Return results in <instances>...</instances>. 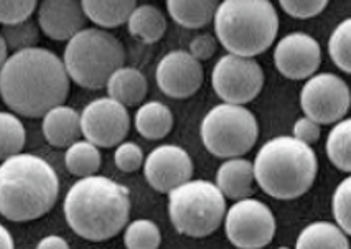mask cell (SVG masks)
<instances>
[{
    "label": "cell",
    "instance_id": "f546056e",
    "mask_svg": "<svg viewBox=\"0 0 351 249\" xmlns=\"http://www.w3.org/2000/svg\"><path fill=\"white\" fill-rule=\"evenodd\" d=\"M328 53L341 71L351 75V17L333 30L328 40Z\"/></svg>",
    "mask_w": 351,
    "mask_h": 249
},
{
    "label": "cell",
    "instance_id": "83f0119b",
    "mask_svg": "<svg viewBox=\"0 0 351 249\" xmlns=\"http://www.w3.org/2000/svg\"><path fill=\"white\" fill-rule=\"evenodd\" d=\"M162 233L152 220H136L124 231V244L128 249H158Z\"/></svg>",
    "mask_w": 351,
    "mask_h": 249
},
{
    "label": "cell",
    "instance_id": "ffe728a7",
    "mask_svg": "<svg viewBox=\"0 0 351 249\" xmlns=\"http://www.w3.org/2000/svg\"><path fill=\"white\" fill-rule=\"evenodd\" d=\"M86 19L101 28H116L129 22L137 2L134 0H83Z\"/></svg>",
    "mask_w": 351,
    "mask_h": 249
},
{
    "label": "cell",
    "instance_id": "52a82bcc",
    "mask_svg": "<svg viewBox=\"0 0 351 249\" xmlns=\"http://www.w3.org/2000/svg\"><path fill=\"white\" fill-rule=\"evenodd\" d=\"M169 216L180 235L206 238L224 222L226 198L215 183L190 180L169 193Z\"/></svg>",
    "mask_w": 351,
    "mask_h": 249
},
{
    "label": "cell",
    "instance_id": "e0dca14e",
    "mask_svg": "<svg viewBox=\"0 0 351 249\" xmlns=\"http://www.w3.org/2000/svg\"><path fill=\"white\" fill-rule=\"evenodd\" d=\"M43 136L47 142L58 149H68L77 142L81 132V114L69 106H56L43 116Z\"/></svg>",
    "mask_w": 351,
    "mask_h": 249
},
{
    "label": "cell",
    "instance_id": "2e32d148",
    "mask_svg": "<svg viewBox=\"0 0 351 249\" xmlns=\"http://www.w3.org/2000/svg\"><path fill=\"white\" fill-rule=\"evenodd\" d=\"M86 15L76 0H45L38 5V27L55 42H69L84 30Z\"/></svg>",
    "mask_w": 351,
    "mask_h": 249
},
{
    "label": "cell",
    "instance_id": "8fae6325",
    "mask_svg": "<svg viewBox=\"0 0 351 249\" xmlns=\"http://www.w3.org/2000/svg\"><path fill=\"white\" fill-rule=\"evenodd\" d=\"M300 106L305 116L320 124H338L351 106L348 84L333 73L313 75L300 91Z\"/></svg>",
    "mask_w": 351,
    "mask_h": 249
},
{
    "label": "cell",
    "instance_id": "f35d334b",
    "mask_svg": "<svg viewBox=\"0 0 351 249\" xmlns=\"http://www.w3.org/2000/svg\"><path fill=\"white\" fill-rule=\"evenodd\" d=\"M7 60H9V48H7L2 35H0V71H2L3 64L7 63Z\"/></svg>",
    "mask_w": 351,
    "mask_h": 249
},
{
    "label": "cell",
    "instance_id": "d6986e66",
    "mask_svg": "<svg viewBox=\"0 0 351 249\" xmlns=\"http://www.w3.org/2000/svg\"><path fill=\"white\" fill-rule=\"evenodd\" d=\"M106 89H108V97L117 101L125 108H132L145 99L149 83H147L144 73L138 71L137 68L122 67L109 78Z\"/></svg>",
    "mask_w": 351,
    "mask_h": 249
},
{
    "label": "cell",
    "instance_id": "44dd1931",
    "mask_svg": "<svg viewBox=\"0 0 351 249\" xmlns=\"http://www.w3.org/2000/svg\"><path fill=\"white\" fill-rule=\"evenodd\" d=\"M134 124L142 137L149 141H160L173 129V114L169 106L160 101H149L138 108Z\"/></svg>",
    "mask_w": 351,
    "mask_h": 249
},
{
    "label": "cell",
    "instance_id": "d6a6232c",
    "mask_svg": "<svg viewBox=\"0 0 351 249\" xmlns=\"http://www.w3.org/2000/svg\"><path fill=\"white\" fill-rule=\"evenodd\" d=\"M114 163L121 172H137L144 165V152L136 142H122L114 152Z\"/></svg>",
    "mask_w": 351,
    "mask_h": 249
},
{
    "label": "cell",
    "instance_id": "7c38bea8",
    "mask_svg": "<svg viewBox=\"0 0 351 249\" xmlns=\"http://www.w3.org/2000/svg\"><path fill=\"white\" fill-rule=\"evenodd\" d=\"M130 129V116L125 106L111 97H97L81 112V132L86 141L99 149L122 144Z\"/></svg>",
    "mask_w": 351,
    "mask_h": 249
},
{
    "label": "cell",
    "instance_id": "cb8c5ba5",
    "mask_svg": "<svg viewBox=\"0 0 351 249\" xmlns=\"http://www.w3.org/2000/svg\"><path fill=\"white\" fill-rule=\"evenodd\" d=\"M295 249H350V241L337 224L315 222L300 231Z\"/></svg>",
    "mask_w": 351,
    "mask_h": 249
},
{
    "label": "cell",
    "instance_id": "8992f818",
    "mask_svg": "<svg viewBox=\"0 0 351 249\" xmlns=\"http://www.w3.org/2000/svg\"><path fill=\"white\" fill-rule=\"evenodd\" d=\"M125 50L121 40L103 28H84L69 40L63 63L69 80L86 89H101L124 67Z\"/></svg>",
    "mask_w": 351,
    "mask_h": 249
},
{
    "label": "cell",
    "instance_id": "3957f363",
    "mask_svg": "<svg viewBox=\"0 0 351 249\" xmlns=\"http://www.w3.org/2000/svg\"><path fill=\"white\" fill-rule=\"evenodd\" d=\"M58 195V175L38 155L19 154L0 163V215L9 222L42 218L55 206Z\"/></svg>",
    "mask_w": 351,
    "mask_h": 249
},
{
    "label": "cell",
    "instance_id": "8d00e7d4",
    "mask_svg": "<svg viewBox=\"0 0 351 249\" xmlns=\"http://www.w3.org/2000/svg\"><path fill=\"white\" fill-rule=\"evenodd\" d=\"M36 249H71V248H69L68 241L64 238H61L58 235H50V236H45L43 239L38 241Z\"/></svg>",
    "mask_w": 351,
    "mask_h": 249
},
{
    "label": "cell",
    "instance_id": "d590c367",
    "mask_svg": "<svg viewBox=\"0 0 351 249\" xmlns=\"http://www.w3.org/2000/svg\"><path fill=\"white\" fill-rule=\"evenodd\" d=\"M293 137L307 145L315 144L318 139H320V126L312 119H308L307 116L300 117V119L293 124Z\"/></svg>",
    "mask_w": 351,
    "mask_h": 249
},
{
    "label": "cell",
    "instance_id": "5b68a950",
    "mask_svg": "<svg viewBox=\"0 0 351 249\" xmlns=\"http://www.w3.org/2000/svg\"><path fill=\"white\" fill-rule=\"evenodd\" d=\"M213 22L216 40L243 58L269 50L279 32V15L269 0H224Z\"/></svg>",
    "mask_w": 351,
    "mask_h": 249
},
{
    "label": "cell",
    "instance_id": "e575fe53",
    "mask_svg": "<svg viewBox=\"0 0 351 249\" xmlns=\"http://www.w3.org/2000/svg\"><path fill=\"white\" fill-rule=\"evenodd\" d=\"M216 50H218V40L210 34L197 35L190 42V55L195 60H198L199 63L210 60L216 53Z\"/></svg>",
    "mask_w": 351,
    "mask_h": 249
},
{
    "label": "cell",
    "instance_id": "277c9868",
    "mask_svg": "<svg viewBox=\"0 0 351 249\" xmlns=\"http://www.w3.org/2000/svg\"><path fill=\"white\" fill-rule=\"evenodd\" d=\"M252 165L257 185L277 200H295L307 193L318 172V161L312 147L289 136L266 142Z\"/></svg>",
    "mask_w": 351,
    "mask_h": 249
},
{
    "label": "cell",
    "instance_id": "4fadbf2b",
    "mask_svg": "<svg viewBox=\"0 0 351 249\" xmlns=\"http://www.w3.org/2000/svg\"><path fill=\"white\" fill-rule=\"evenodd\" d=\"M144 175L149 185L158 193H170L193 177V161L182 147L158 145L147 155Z\"/></svg>",
    "mask_w": 351,
    "mask_h": 249
},
{
    "label": "cell",
    "instance_id": "4316f807",
    "mask_svg": "<svg viewBox=\"0 0 351 249\" xmlns=\"http://www.w3.org/2000/svg\"><path fill=\"white\" fill-rule=\"evenodd\" d=\"M27 132L17 114L0 111V161L22 154Z\"/></svg>",
    "mask_w": 351,
    "mask_h": 249
},
{
    "label": "cell",
    "instance_id": "9c48e42d",
    "mask_svg": "<svg viewBox=\"0 0 351 249\" xmlns=\"http://www.w3.org/2000/svg\"><path fill=\"white\" fill-rule=\"evenodd\" d=\"M224 230L232 246L263 249L274 238L276 218L271 208L261 200H239L226 211Z\"/></svg>",
    "mask_w": 351,
    "mask_h": 249
},
{
    "label": "cell",
    "instance_id": "f1b7e54d",
    "mask_svg": "<svg viewBox=\"0 0 351 249\" xmlns=\"http://www.w3.org/2000/svg\"><path fill=\"white\" fill-rule=\"evenodd\" d=\"M40 27L34 20H25V22L17 23V25H7L2 27L0 35H2L3 42H5L7 48L14 53L30 50V48H36L40 42Z\"/></svg>",
    "mask_w": 351,
    "mask_h": 249
},
{
    "label": "cell",
    "instance_id": "ab89813d",
    "mask_svg": "<svg viewBox=\"0 0 351 249\" xmlns=\"http://www.w3.org/2000/svg\"><path fill=\"white\" fill-rule=\"evenodd\" d=\"M277 249H289V248H285V246H282V248H277Z\"/></svg>",
    "mask_w": 351,
    "mask_h": 249
},
{
    "label": "cell",
    "instance_id": "484cf974",
    "mask_svg": "<svg viewBox=\"0 0 351 249\" xmlns=\"http://www.w3.org/2000/svg\"><path fill=\"white\" fill-rule=\"evenodd\" d=\"M325 150L338 170L351 174V117L335 124L326 137Z\"/></svg>",
    "mask_w": 351,
    "mask_h": 249
},
{
    "label": "cell",
    "instance_id": "836d02e7",
    "mask_svg": "<svg viewBox=\"0 0 351 249\" xmlns=\"http://www.w3.org/2000/svg\"><path fill=\"white\" fill-rule=\"evenodd\" d=\"M279 5L291 17L307 20L322 14L328 5V2L326 0H280Z\"/></svg>",
    "mask_w": 351,
    "mask_h": 249
},
{
    "label": "cell",
    "instance_id": "ac0fdd59",
    "mask_svg": "<svg viewBox=\"0 0 351 249\" xmlns=\"http://www.w3.org/2000/svg\"><path fill=\"white\" fill-rule=\"evenodd\" d=\"M254 165L246 158H230L221 163L216 172V183L224 198L246 200L254 187Z\"/></svg>",
    "mask_w": 351,
    "mask_h": 249
},
{
    "label": "cell",
    "instance_id": "6da1fadb",
    "mask_svg": "<svg viewBox=\"0 0 351 249\" xmlns=\"http://www.w3.org/2000/svg\"><path fill=\"white\" fill-rule=\"evenodd\" d=\"M69 83L63 58L36 47L9 56L0 71V96L12 112L35 119L66 101Z\"/></svg>",
    "mask_w": 351,
    "mask_h": 249
},
{
    "label": "cell",
    "instance_id": "9a60e30c",
    "mask_svg": "<svg viewBox=\"0 0 351 249\" xmlns=\"http://www.w3.org/2000/svg\"><path fill=\"white\" fill-rule=\"evenodd\" d=\"M322 63L320 45L304 32L285 35L274 50V64L280 75L299 81L312 78Z\"/></svg>",
    "mask_w": 351,
    "mask_h": 249
},
{
    "label": "cell",
    "instance_id": "4dcf8cb0",
    "mask_svg": "<svg viewBox=\"0 0 351 249\" xmlns=\"http://www.w3.org/2000/svg\"><path fill=\"white\" fill-rule=\"evenodd\" d=\"M332 210L335 220H337V226H340L345 235L351 236V175L335 190Z\"/></svg>",
    "mask_w": 351,
    "mask_h": 249
},
{
    "label": "cell",
    "instance_id": "1f68e13d",
    "mask_svg": "<svg viewBox=\"0 0 351 249\" xmlns=\"http://www.w3.org/2000/svg\"><path fill=\"white\" fill-rule=\"evenodd\" d=\"M36 7L35 0H0V23L7 27L30 20Z\"/></svg>",
    "mask_w": 351,
    "mask_h": 249
},
{
    "label": "cell",
    "instance_id": "74e56055",
    "mask_svg": "<svg viewBox=\"0 0 351 249\" xmlns=\"http://www.w3.org/2000/svg\"><path fill=\"white\" fill-rule=\"evenodd\" d=\"M0 249H15L14 238L3 224H0Z\"/></svg>",
    "mask_w": 351,
    "mask_h": 249
},
{
    "label": "cell",
    "instance_id": "30bf717a",
    "mask_svg": "<svg viewBox=\"0 0 351 249\" xmlns=\"http://www.w3.org/2000/svg\"><path fill=\"white\" fill-rule=\"evenodd\" d=\"M211 83L224 103L244 106L263 91L264 71L254 58L224 55L216 61Z\"/></svg>",
    "mask_w": 351,
    "mask_h": 249
},
{
    "label": "cell",
    "instance_id": "5bb4252c",
    "mask_svg": "<svg viewBox=\"0 0 351 249\" xmlns=\"http://www.w3.org/2000/svg\"><path fill=\"white\" fill-rule=\"evenodd\" d=\"M155 80L163 95L173 99H186L202 88L205 71L190 51L173 50L158 61Z\"/></svg>",
    "mask_w": 351,
    "mask_h": 249
},
{
    "label": "cell",
    "instance_id": "d4e9b609",
    "mask_svg": "<svg viewBox=\"0 0 351 249\" xmlns=\"http://www.w3.org/2000/svg\"><path fill=\"white\" fill-rule=\"evenodd\" d=\"M101 150L99 147L88 141H77L68 147L64 154V165L68 172L75 177H93L101 169Z\"/></svg>",
    "mask_w": 351,
    "mask_h": 249
},
{
    "label": "cell",
    "instance_id": "7402d4cb",
    "mask_svg": "<svg viewBox=\"0 0 351 249\" xmlns=\"http://www.w3.org/2000/svg\"><path fill=\"white\" fill-rule=\"evenodd\" d=\"M218 5L216 0H169L167 10L178 25L198 30L215 20Z\"/></svg>",
    "mask_w": 351,
    "mask_h": 249
},
{
    "label": "cell",
    "instance_id": "ba28073f",
    "mask_svg": "<svg viewBox=\"0 0 351 249\" xmlns=\"http://www.w3.org/2000/svg\"><path fill=\"white\" fill-rule=\"evenodd\" d=\"M203 145L219 158H239L256 145L259 126L256 116L244 106L218 104L202 121Z\"/></svg>",
    "mask_w": 351,
    "mask_h": 249
},
{
    "label": "cell",
    "instance_id": "603a6c76",
    "mask_svg": "<svg viewBox=\"0 0 351 249\" xmlns=\"http://www.w3.org/2000/svg\"><path fill=\"white\" fill-rule=\"evenodd\" d=\"M129 34L144 43H155L165 35L167 19L155 5H137L128 22Z\"/></svg>",
    "mask_w": 351,
    "mask_h": 249
},
{
    "label": "cell",
    "instance_id": "7a4b0ae2",
    "mask_svg": "<svg viewBox=\"0 0 351 249\" xmlns=\"http://www.w3.org/2000/svg\"><path fill=\"white\" fill-rule=\"evenodd\" d=\"M64 218L88 241L111 239L124 230L130 215L128 187L103 175L80 178L64 197Z\"/></svg>",
    "mask_w": 351,
    "mask_h": 249
}]
</instances>
